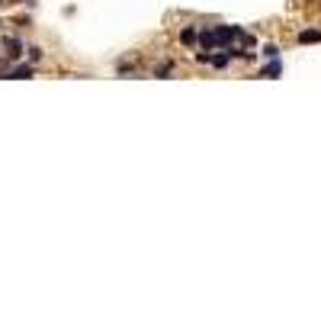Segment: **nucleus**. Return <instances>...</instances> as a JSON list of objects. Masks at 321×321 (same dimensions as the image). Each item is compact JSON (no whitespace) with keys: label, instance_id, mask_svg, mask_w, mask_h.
<instances>
[{"label":"nucleus","instance_id":"1","mask_svg":"<svg viewBox=\"0 0 321 321\" xmlns=\"http://www.w3.org/2000/svg\"><path fill=\"white\" fill-rule=\"evenodd\" d=\"M299 42H302V45L321 42V32H318V29H305V32H299Z\"/></svg>","mask_w":321,"mask_h":321},{"label":"nucleus","instance_id":"2","mask_svg":"<svg viewBox=\"0 0 321 321\" xmlns=\"http://www.w3.org/2000/svg\"><path fill=\"white\" fill-rule=\"evenodd\" d=\"M6 77H13V80H23V77H32V67L29 64H19V67H13Z\"/></svg>","mask_w":321,"mask_h":321},{"label":"nucleus","instance_id":"3","mask_svg":"<svg viewBox=\"0 0 321 321\" xmlns=\"http://www.w3.org/2000/svg\"><path fill=\"white\" fill-rule=\"evenodd\" d=\"M279 71H283V64H279V61H276V58H273V61H270V64H267V67H263V77H270V80H273V77H279Z\"/></svg>","mask_w":321,"mask_h":321},{"label":"nucleus","instance_id":"4","mask_svg":"<svg viewBox=\"0 0 321 321\" xmlns=\"http://www.w3.org/2000/svg\"><path fill=\"white\" fill-rule=\"evenodd\" d=\"M196 39H199V36H196V29H183V32H180V42H183V45H193Z\"/></svg>","mask_w":321,"mask_h":321},{"label":"nucleus","instance_id":"5","mask_svg":"<svg viewBox=\"0 0 321 321\" xmlns=\"http://www.w3.org/2000/svg\"><path fill=\"white\" fill-rule=\"evenodd\" d=\"M6 49H10V52H6L10 58H19V49H23V45H19L16 39H6Z\"/></svg>","mask_w":321,"mask_h":321},{"label":"nucleus","instance_id":"6","mask_svg":"<svg viewBox=\"0 0 321 321\" xmlns=\"http://www.w3.org/2000/svg\"><path fill=\"white\" fill-rule=\"evenodd\" d=\"M263 55H267V58H276L279 49H276V45H263Z\"/></svg>","mask_w":321,"mask_h":321}]
</instances>
